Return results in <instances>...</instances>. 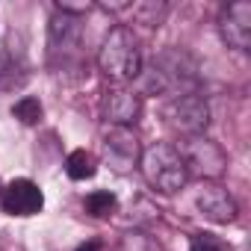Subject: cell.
Masks as SVG:
<instances>
[{"instance_id":"obj_1","label":"cell","mask_w":251,"mask_h":251,"mask_svg":"<svg viewBox=\"0 0 251 251\" xmlns=\"http://www.w3.org/2000/svg\"><path fill=\"white\" fill-rule=\"evenodd\" d=\"M142 65H145L142 48H139V39L133 36L130 27L118 24L103 36V42L98 48V68L109 83L127 86L130 80H136L142 74Z\"/></svg>"},{"instance_id":"obj_13","label":"cell","mask_w":251,"mask_h":251,"mask_svg":"<svg viewBox=\"0 0 251 251\" xmlns=\"http://www.w3.org/2000/svg\"><path fill=\"white\" fill-rule=\"evenodd\" d=\"M83 207H86V213L95 216V219H109V216L118 210V198H115L109 189H95V192L86 195Z\"/></svg>"},{"instance_id":"obj_7","label":"cell","mask_w":251,"mask_h":251,"mask_svg":"<svg viewBox=\"0 0 251 251\" xmlns=\"http://www.w3.org/2000/svg\"><path fill=\"white\" fill-rule=\"evenodd\" d=\"M219 36L233 50H248L251 45V3L248 0H233L222 6L219 12Z\"/></svg>"},{"instance_id":"obj_6","label":"cell","mask_w":251,"mask_h":251,"mask_svg":"<svg viewBox=\"0 0 251 251\" xmlns=\"http://www.w3.org/2000/svg\"><path fill=\"white\" fill-rule=\"evenodd\" d=\"M139 157H142V142L133 133V127H109L103 133V160L112 172L127 175L139 169Z\"/></svg>"},{"instance_id":"obj_18","label":"cell","mask_w":251,"mask_h":251,"mask_svg":"<svg viewBox=\"0 0 251 251\" xmlns=\"http://www.w3.org/2000/svg\"><path fill=\"white\" fill-rule=\"evenodd\" d=\"M77 251H103V245H100L98 239H89V242H83V245H77Z\"/></svg>"},{"instance_id":"obj_14","label":"cell","mask_w":251,"mask_h":251,"mask_svg":"<svg viewBox=\"0 0 251 251\" xmlns=\"http://www.w3.org/2000/svg\"><path fill=\"white\" fill-rule=\"evenodd\" d=\"M166 12H169V3H163V0H160V3H157V0H145V3L133 6L136 24H145V27H160Z\"/></svg>"},{"instance_id":"obj_5","label":"cell","mask_w":251,"mask_h":251,"mask_svg":"<svg viewBox=\"0 0 251 251\" xmlns=\"http://www.w3.org/2000/svg\"><path fill=\"white\" fill-rule=\"evenodd\" d=\"M166 124L180 136H201L210 124V103L201 92H183L172 95V100L163 106Z\"/></svg>"},{"instance_id":"obj_12","label":"cell","mask_w":251,"mask_h":251,"mask_svg":"<svg viewBox=\"0 0 251 251\" xmlns=\"http://www.w3.org/2000/svg\"><path fill=\"white\" fill-rule=\"evenodd\" d=\"M95 172H98V160L86 148H77L65 157V175L71 180H89V177H95Z\"/></svg>"},{"instance_id":"obj_8","label":"cell","mask_w":251,"mask_h":251,"mask_svg":"<svg viewBox=\"0 0 251 251\" xmlns=\"http://www.w3.org/2000/svg\"><path fill=\"white\" fill-rule=\"evenodd\" d=\"M100 109H103V118L109 121V127H133L142 115V95L127 86H112L106 89Z\"/></svg>"},{"instance_id":"obj_2","label":"cell","mask_w":251,"mask_h":251,"mask_svg":"<svg viewBox=\"0 0 251 251\" xmlns=\"http://www.w3.org/2000/svg\"><path fill=\"white\" fill-rule=\"evenodd\" d=\"M142 74H145L148 92H160V95L163 92H177V95L198 92V65L186 50H177V48L157 53L148 68L142 65Z\"/></svg>"},{"instance_id":"obj_3","label":"cell","mask_w":251,"mask_h":251,"mask_svg":"<svg viewBox=\"0 0 251 251\" xmlns=\"http://www.w3.org/2000/svg\"><path fill=\"white\" fill-rule=\"evenodd\" d=\"M139 172H142L145 183L151 189L163 192V195H172V192L183 189L186 180H189L183 157H180L177 145H172V142H151L148 148H142Z\"/></svg>"},{"instance_id":"obj_9","label":"cell","mask_w":251,"mask_h":251,"mask_svg":"<svg viewBox=\"0 0 251 251\" xmlns=\"http://www.w3.org/2000/svg\"><path fill=\"white\" fill-rule=\"evenodd\" d=\"M0 207L9 216H36L42 207H45V195L39 189V183H33L30 177H18V180H9L3 189H0Z\"/></svg>"},{"instance_id":"obj_15","label":"cell","mask_w":251,"mask_h":251,"mask_svg":"<svg viewBox=\"0 0 251 251\" xmlns=\"http://www.w3.org/2000/svg\"><path fill=\"white\" fill-rule=\"evenodd\" d=\"M118 251H163V248H160V242H157L151 233H145V230L133 227V230H127V233L121 236Z\"/></svg>"},{"instance_id":"obj_16","label":"cell","mask_w":251,"mask_h":251,"mask_svg":"<svg viewBox=\"0 0 251 251\" xmlns=\"http://www.w3.org/2000/svg\"><path fill=\"white\" fill-rule=\"evenodd\" d=\"M12 115H15L21 124H39V121H42V103H39V98H33V95L21 98V100L12 106Z\"/></svg>"},{"instance_id":"obj_11","label":"cell","mask_w":251,"mask_h":251,"mask_svg":"<svg viewBox=\"0 0 251 251\" xmlns=\"http://www.w3.org/2000/svg\"><path fill=\"white\" fill-rule=\"evenodd\" d=\"M77 42H80V18L56 12L50 18V27H48V48H50V53L71 50Z\"/></svg>"},{"instance_id":"obj_10","label":"cell","mask_w":251,"mask_h":251,"mask_svg":"<svg viewBox=\"0 0 251 251\" xmlns=\"http://www.w3.org/2000/svg\"><path fill=\"white\" fill-rule=\"evenodd\" d=\"M195 207H198V213H201L204 219H210V222H216V225H227V222H233L236 213H239L233 195H230L227 189H222V186H204V189L195 195Z\"/></svg>"},{"instance_id":"obj_4","label":"cell","mask_w":251,"mask_h":251,"mask_svg":"<svg viewBox=\"0 0 251 251\" xmlns=\"http://www.w3.org/2000/svg\"><path fill=\"white\" fill-rule=\"evenodd\" d=\"M186 175L189 177H201V180H219L227 172V154L219 142H213L210 136H183V142L177 145Z\"/></svg>"},{"instance_id":"obj_17","label":"cell","mask_w":251,"mask_h":251,"mask_svg":"<svg viewBox=\"0 0 251 251\" xmlns=\"http://www.w3.org/2000/svg\"><path fill=\"white\" fill-rule=\"evenodd\" d=\"M189 251H230V245H227L222 236L201 230V233H195V236L189 239Z\"/></svg>"}]
</instances>
